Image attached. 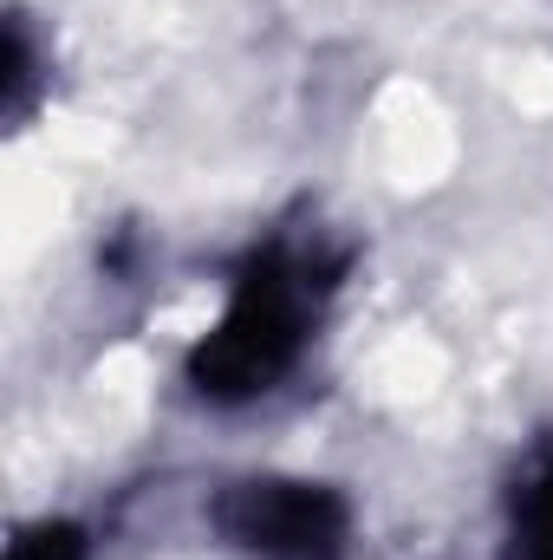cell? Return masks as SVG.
Listing matches in <instances>:
<instances>
[{
    "instance_id": "6da1fadb",
    "label": "cell",
    "mask_w": 553,
    "mask_h": 560,
    "mask_svg": "<svg viewBox=\"0 0 553 560\" xmlns=\"http://www.w3.org/2000/svg\"><path fill=\"white\" fill-rule=\"evenodd\" d=\"M299 352H306V275L268 255L235 280L222 319L189 352V385L209 405H248L274 392L299 365Z\"/></svg>"
},
{
    "instance_id": "3957f363",
    "label": "cell",
    "mask_w": 553,
    "mask_h": 560,
    "mask_svg": "<svg viewBox=\"0 0 553 560\" xmlns=\"http://www.w3.org/2000/svg\"><path fill=\"white\" fill-rule=\"evenodd\" d=\"M515 555L553 560V463L521 489V502H515Z\"/></svg>"
},
{
    "instance_id": "7a4b0ae2",
    "label": "cell",
    "mask_w": 553,
    "mask_h": 560,
    "mask_svg": "<svg viewBox=\"0 0 553 560\" xmlns=\"http://www.w3.org/2000/svg\"><path fill=\"white\" fill-rule=\"evenodd\" d=\"M215 528L248 560H345L352 509L332 482L313 476H248L215 502Z\"/></svg>"
},
{
    "instance_id": "277c9868",
    "label": "cell",
    "mask_w": 553,
    "mask_h": 560,
    "mask_svg": "<svg viewBox=\"0 0 553 560\" xmlns=\"http://www.w3.org/2000/svg\"><path fill=\"white\" fill-rule=\"evenodd\" d=\"M7 560H85V535L72 522H33L13 535Z\"/></svg>"
}]
</instances>
